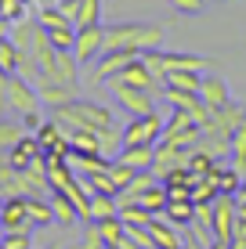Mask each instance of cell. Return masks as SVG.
Here are the masks:
<instances>
[{"mask_svg": "<svg viewBox=\"0 0 246 249\" xmlns=\"http://www.w3.org/2000/svg\"><path fill=\"white\" fill-rule=\"evenodd\" d=\"M51 119L62 123L65 130H105V126H116L113 108L83 101V98H73V101H65V105L51 108Z\"/></svg>", "mask_w": 246, "mask_h": 249, "instance_id": "1", "label": "cell"}, {"mask_svg": "<svg viewBox=\"0 0 246 249\" xmlns=\"http://www.w3.org/2000/svg\"><path fill=\"white\" fill-rule=\"evenodd\" d=\"M163 44V29L152 22H120V25H105V51H152Z\"/></svg>", "mask_w": 246, "mask_h": 249, "instance_id": "2", "label": "cell"}, {"mask_svg": "<svg viewBox=\"0 0 246 249\" xmlns=\"http://www.w3.org/2000/svg\"><path fill=\"white\" fill-rule=\"evenodd\" d=\"M163 134H167V119L159 112L131 116V123L123 126V148H131V144H159Z\"/></svg>", "mask_w": 246, "mask_h": 249, "instance_id": "3", "label": "cell"}, {"mask_svg": "<svg viewBox=\"0 0 246 249\" xmlns=\"http://www.w3.org/2000/svg\"><path fill=\"white\" fill-rule=\"evenodd\" d=\"M109 90H113V98L120 101V105H123L131 116H149V112H156V105H152V94L141 90V87H131V83H123L120 76H113V80H109Z\"/></svg>", "mask_w": 246, "mask_h": 249, "instance_id": "4", "label": "cell"}, {"mask_svg": "<svg viewBox=\"0 0 246 249\" xmlns=\"http://www.w3.org/2000/svg\"><path fill=\"white\" fill-rule=\"evenodd\" d=\"M235 224H239V199L235 195H217L214 199V238L232 246Z\"/></svg>", "mask_w": 246, "mask_h": 249, "instance_id": "5", "label": "cell"}, {"mask_svg": "<svg viewBox=\"0 0 246 249\" xmlns=\"http://www.w3.org/2000/svg\"><path fill=\"white\" fill-rule=\"evenodd\" d=\"M76 62L91 65L105 54V25H91V29H76V47H73Z\"/></svg>", "mask_w": 246, "mask_h": 249, "instance_id": "6", "label": "cell"}, {"mask_svg": "<svg viewBox=\"0 0 246 249\" xmlns=\"http://www.w3.org/2000/svg\"><path fill=\"white\" fill-rule=\"evenodd\" d=\"M40 137V148H44V156H58V159H69L73 156V144H69V130H65L62 123H55V119H44V126L40 130H33Z\"/></svg>", "mask_w": 246, "mask_h": 249, "instance_id": "7", "label": "cell"}, {"mask_svg": "<svg viewBox=\"0 0 246 249\" xmlns=\"http://www.w3.org/2000/svg\"><path fill=\"white\" fill-rule=\"evenodd\" d=\"M7 159H11L19 170H29L33 162H40V159H47V156H44V148H40V137L33 134V130H25L22 141H15V148L7 152Z\"/></svg>", "mask_w": 246, "mask_h": 249, "instance_id": "8", "label": "cell"}, {"mask_svg": "<svg viewBox=\"0 0 246 249\" xmlns=\"http://www.w3.org/2000/svg\"><path fill=\"white\" fill-rule=\"evenodd\" d=\"M0 224H4V231H33V220H29V206H25V195L4 199V210H0Z\"/></svg>", "mask_w": 246, "mask_h": 249, "instance_id": "9", "label": "cell"}, {"mask_svg": "<svg viewBox=\"0 0 246 249\" xmlns=\"http://www.w3.org/2000/svg\"><path fill=\"white\" fill-rule=\"evenodd\" d=\"M199 98L207 101L210 108H225V105H232V90H228V83L221 80V76H214V72H207L203 76V83H199Z\"/></svg>", "mask_w": 246, "mask_h": 249, "instance_id": "10", "label": "cell"}, {"mask_svg": "<svg viewBox=\"0 0 246 249\" xmlns=\"http://www.w3.org/2000/svg\"><path fill=\"white\" fill-rule=\"evenodd\" d=\"M149 235H152V246H156V249H185V242H181V228L170 224L167 217H152Z\"/></svg>", "mask_w": 246, "mask_h": 249, "instance_id": "11", "label": "cell"}, {"mask_svg": "<svg viewBox=\"0 0 246 249\" xmlns=\"http://www.w3.org/2000/svg\"><path fill=\"white\" fill-rule=\"evenodd\" d=\"M116 162H123V166H131V170H138V174H145V170L156 166V144H131V148H120Z\"/></svg>", "mask_w": 246, "mask_h": 249, "instance_id": "12", "label": "cell"}, {"mask_svg": "<svg viewBox=\"0 0 246 249\" xmlns=\"http://www.w3.org/2000/svg\"><path fill=\"white\" fill-rule=\"evenodd\" d=\"M120 80H123V83H131V87H141V90H149V94H159V83H156V76L149 72V65L141 62V54L134 58V62L127 65L123 72H120Z\"/></svg>", "mask_w": 246, "mask_h": 249, "instance_id": "13", "label": "cell"}, {"mask_svg": "<svg viewBox=\"0 0 246 249\" xmlns=\"http://www.w3.org/2000/svg\"><path fill=\"white\" fill-rule=\"evenodd\" d=\"M134 58H138L134 51H105V54H101V62H98V80L109 83L113 76H120L123 69L134 62Z\"/></svg>", "mask_w": 246, "mask_h": 249, "instance_id": "14", "label": "cell"}, {"mask_svg": "<svg viewBox=\"0 0 246 249\" xmlns=\"http://www.w3.org/2000/svg\"><path fill=\"white\" fill-rule=\"evenodd\" d=\"M163 217L170 220V224H177V228H192V224H196V202H192V199H177V202H167Z\"/></svg>", "mask_w": 246, "mask_h": 249, "instance_id": "15", "label": "cell"}, {"mask_svg": "<svg viewBox=\"0 0 246 249\" xmlns=\"http://www.w3.org/2000/svg\"><path fill=\"white\" fill-rule=\"evenodd\" d=\"M51 210H55V224H62V228H73L80 220V213H76V206L65 192H51Z\"/></svg>", "mask_w": 246, "mask_h": 249, "instance_id": "16", "label": "cell"}, {"mask_svg": "<svg viewBox=\"0 0 246 249\" xmlns=\"http://www.w3.org/2000/svg\"><path fill=\"white\" fill-rule=\"evenodd\" d=\"M167 202H170V192H167L163 181H156L152 188H145V192H141V199L134 202V206H145L149 213H156V217H159V213L167 210Z\"/></svg>", "mask_w": 246, "mask_h": 249, "instance_id": "17", "label": "cell"}, {"mask_svg": "<svg viewBox=\"0 0 246 249\" xmlns=\"http://www.w3.org/2000/svg\"><path fill=\"white\" fill-rule=\"evenodd\" d=\"M25 134V123L19 116H0V152H11L15 141H22Z\"/></svg>", "mask_w": 246, "mask_h": 249, "instance_id": "18", "label": "cell"}, {"mask_svg": "<svg viewBox=\"0 0 246 249\" xmlns=\"http://www.w3.org/2000/svg\"><path fill=\"white\" fill-rule=\"evenodd\" d=\"M91 213H95V224L98 220H109V217H120V199L105 195V192H95L91 195Z\"/></svg>", "mask_w": 246, "mask_h": 249, "instance_id": "19", "label": "cell"}, {"mask_svg": "<svg viewBox=\"0 0 246 249\" xmlns=\"http://www.w3.org/2000/svg\"><path fill=\"white\" fill-rule=\"evenodd\" d=\"M25 206H29V220H33V228H47V224H55L51 195H44V199H29V195H25Z\"/></svg>", "mask_w": 246, "mask_h": 249, "instance_id": "20", "label": "cell"}, {"mask_svg": "<svg viewBox=\"0 0 246 249\" xmlns=\"http://www.w3.org/2000/svg\"><path fill=\"white\" fill-rule=\"evenodd\" d=\"M141 62L149 65V72L156 76V83H159V90L167 94V54L159 47H152V51H141Z\"/></svg>", "mask_w": 246, "mask_h": 249, "instance_id": "21", "label": "cell"}, {"mask_svg": "<svg viewBox=\"0 0 246 249\" xmlns=\"http://www.w3.org/2000/svg\"><path fill=\"white\" fill-rule=\"evenodd\" d=\"M214 181H217V188H221V195H239V188H243L239 170L235 166H221V162L214 166Z\"/></svg>", "mask_w": 246, "mask_h": 249, "instance_id": "22", "label": "cell"}, {"mask_svg": "<svg viewBox=\"0 0 246 249\" xmlns=\"http://www.w3.org/2000/svg\"><path fill=\"white\" fill-rule=\"evenodd\" d=\"M203 76H207V72H189V69H170V72H167V87H177V90H199Z\"/></svg>", "mask_w": 246, "mask_h": 249, "instance_id": "23", "label": "cell"}, {"mask_svg": "<svg viewBox=\"0 0 246 249\" xmlns=\"http://www.w3.org/2000/svg\"><path fill=\"white\" fill-rule=\"evenodd\" d=\"M19 62H22V54H19V47H15V40L11 36L0 40V72L4 76H19Z\"/></svg>", "mask_w": 246, "mask_h": 249, "instance_id": "24", "label": "cell"}, {"mask_svg": "<svg viewBox=\"0 0 246 249\" xmlns=\"http://www.w3.org/2000/svg\"><path fill=\"white\" fill-rule=\"evenodd\" d=\"M105 177H109V184H113V192L120 195L123 188L131 184L134 177H138V170H131V166H123V162H116V159H113V162H109V170H105Z\"/></svg>", "mask_w": 246, "mask_h": 249, "instance_id": "25", "label": "cell"}, {"mask_svg": "<svg viewBox=\"0 0 246 249\" xmlns=\"http://www.w3.org/2000/svg\"><path fill=\"white\" fill-rule=\"evenodd\" d=\"M91 25H101V0H80L76 29H91Z\"/></svg>", "mask_w": 246, "mask_h": 249, "instance_id": "26", "label": "cell"}, {"mask_svg": "<svg viewBox=\"0 0 246 249\" xmlns=\"http://www.w3.org/2000/svg\"><path fill=\"white\" fill-rule=\"evenodd\" d=\"M156 213H149L145 206H120V220L127 228H149Z\"/></svg>", "mask_w": 246, "mask_h": 249, "instance_id": "27", "label": "cell"}, {"mask_svg": "<svg viewBox=\"0 0 246 249\" xmlns=\"http://www.w3.org/2000/svg\"><path fill=\"white\" fill-rule=\"evenodd\" d=\"M98 228H101V238H105V246H120L123 238H127V224H123L120 217L98 220Z\"/></svg>", "mask_w": 246, "mask_h": 249, "instance_id": "28", "label": "cell"}, {"mask_svg": "<svg viewBox=\"0 0 246 249\" xmlns=\"http://www.w3.org/2000/svg\"><path fill=\"white\" fill-rule=\"evenodd\" d=\"M217 195H221V188H217L214 174L199 177V181H196V188H192V202H214Z\"/></svg>", "mask_w": 246, "mask_h": 249, "instance_id": "29", "label": "cell"}, {"mask_svg": "<svg viewBox=\"0 0 246 249\" xmlns=\"http://www.w3.org/2000/svg\"><path fill=\"white\" fill-rule=\"evenodd\" d=\"M47 40H51V47H58V51H73V47H76V25H58V29H47Z\"/></svg>", "mask_w": 246, "mask_h": 249, "instance_id": "30", "label": "cell"}, {"mask_svg": "<svg viewBox=\"0 0 246 249\" xmlns=\"http://www.w3.org/2000/svg\"><path fill=\"white\" fill-rule=\"evenodd\" d=\"M37 22L44 25V29H58V25H73V18L62 11V7H40V15H37Z\"/></svg>", "mask_w": 246, "mask_h": 249, "instance_id": "31", "label": "cell"}, {"mask_svg": "<svg viewBox=\"0 0 246 249\" xmlns=\"http://www.w3.org/2000/svg\"><path fill=\"white\" fill-rule=\"evenodd\" d=\"M25 4L29 0H0V18L4 22H25Z\"/></svg>", "mask_w": 246, "mask_h": 249, "instance_id": "32", "label": "cell"}, {"mask_svg": "<svg viewBox=\"0 0 246 249\" xmlns=\"http://www.w3.org/2000/svg\"><path fill=\"white\" fill-rule=\"evenodd\" d=\"M4 249H33V231H4Z\"/></svg>", "mask_w": 246, "mask_h": 249, "instance_id": "33", "label": "cell"}, {"mask_svg": "<svg viewBox=\"0 0 246 249\" xmlns=\"http://www.w3.org/2000/svg\"><path fill=\"white\" fill-rule=\"evenodd\" d=\"M80 249H105V238H101V228L91 220L87 228H83V238H80Z\"/></svg>", "mask_w": 246, "mask_h": 249, "instance_id": "34", "label": "cell"}, {"mask_svg": "<svg viewBox=\"0 0 246 249\" xmlns=\"http://www.w3.org/2000/svg\"><path fill=\"white\" fill-rule=\"evenodd\" d=\"M239 159H246V119L232 134V162H239Z\"/></svg>", "mask_w": 246, "mask_h": 249, "instance_id": "35", "label": "cell"}, {"mask_svg": "<svg viewBox=\"0 0 246 249\" xmlns=\"http://www.w3.org/2000/svg\"><path fill=\"white\" fill-rule=\"evenodd\" d=\"M127 238H131L138 249H156L152 246V235H149V228H127Z\"/></svg>", "mask_w": 246, "mask_h": 249, "instance_id": "36", "label": "cell"}, {"mask_svg": "<svg viewBox=\"0 0 246 249\" xmlns=\"http://www.w3.org/2000/svg\"><path fill=\"white\" fill-rule=\"evenodd\" d=\"M170 7L181 11V15H199L203 7H207V0H170Z\"/></svg>", "mask_w": 246, "mask_h": 249, "instance_id": "37", "label": "cell"}, {"mask_svg": "<svg viewBox=\"0 0 246 249\" xmlns=\"http://www.w3.org/2000/svg\"><path fill=\"white\" fill-rule=\"evenodd\" d=\"M207 249H232V246H228V242H217V238H214V242H210Z\"/></svg>", "mask_w": 246, "mask_h": 249, "instance_id": "38", "label": "cell"}, {"mask_svg": "<svg viewBox=\"0 0 246 249\" xmlns=\"http://www.w3.org/2000/svg\"><path fill=\"white\" fill-rule=\"evenodd\" d=\"M0 242H4V224H0Z\"/></svg>", "mask_w": 246, "mask_h": 249, "instance_id": "39", "label": "cell"}, {"mask_svg": "<svg viewBox=\"0 0 246 249\" xmlns=\"http://www.w3.org/2000/svg\"><path fill=\"white\" fill-rule=\"evenodd\" d=\"M105 249H123V246H105Z\"/></svg>", "mask_w": 246, "mask_h": 249, "instance_id": "40", "label": "cell"}, {"mask_svg": "<svg viewBox=\"0 0 246 249\" xmlns=\"http://www.w3.org/2000/svg\"><path fill=\"white\" fill-rule=\"evenodd\" d=\"M0 210H4V202H0Z\"/></svg>", "mask_w": 246, "mask_h": 249, "instance_id": "41", "label": "cell"}, {"mask_svg": "<svg viewBox=\"0 0 246 249\" xmlns=\"http://www.w3.org/2000/svg\"><path fill=\"white\" fill-rule=\"evenodd\" d=\"M0 199H4V195H0Z\"/></svg>", "mask_w": 246, "mask_h": 249, "instance_id": "42", "label": "cell"}, {"mask_svg": "<svg viewBox=\"0 0 246 249\" xmlns=\"http://www.w3.org/2000/svg\"><path fill=\"white\" fill-rule=\"evenodd\" d=\"M0 249H4V246H0Z\"/></svg>", "mask_w": 246, "mask_h": 249, "instance_id": "43", "label": "cell"}, {"mask_svg": "<svg viewBox=\"0 0 246 249\" xmlns=\"http://www.w3.org/2000/svg\"><path fill=\"white\" fill-rule=\"evenodd\" d=\"M243 206H246V202H243Z\"/></svg>", "mask_w": 246, "mask_h": 249, "instance_id": "44", "label": "cell"}]
</instances>
